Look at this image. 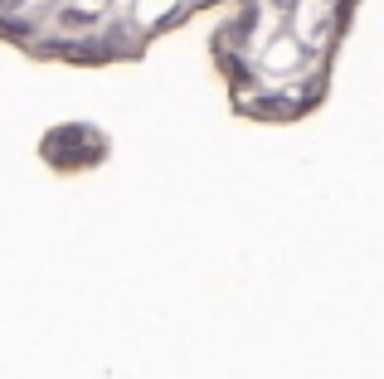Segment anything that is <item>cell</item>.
<instances>
[{"mask_svg": "<svg viewBox=\"0 0 384 379\" xmlns=\"http://www.w3.org/2000/svg\"><path fill=\"white\" fill-rule=\"evenodd\" d=\"M209 10V64L234 117L292 127L321 112L360 0H0V44L34 64L112 69Z\"/></svg>", "mask_w": 384, "mask_h": 379, "instance_id": "6da1fadb", "label": "cell"}]
</instances>
